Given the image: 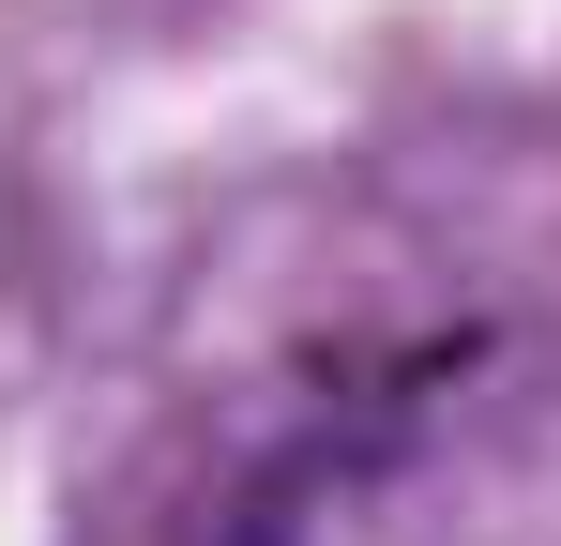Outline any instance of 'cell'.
<instances>
[]
</instances>
